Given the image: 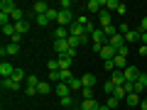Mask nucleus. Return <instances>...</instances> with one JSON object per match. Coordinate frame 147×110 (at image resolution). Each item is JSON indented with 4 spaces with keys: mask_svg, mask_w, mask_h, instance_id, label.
<instances>
[{
    "mask_svg": "<svg viewBox=\"0 0 147 110\" xmlns=\"http://www.w3.org/2000/svg\"><path fill=\"white\" fill-rule=\"evenodd\" d=\"M74 15H71V10H59V20H57V25L59 27H71L74 25Z\"/></svg>",
    "mask_w": 147,
    "mask_h": 110,
    "instance_id": "f257e3e1",
    "label": "nucleus"
},
{
    "mask_svg": "<svg viewBox=\"0 0 147 110\" xmlns=\"http://www.w3.org/2000/svg\"><path fill=\"white\" fill-rule=\"evenodd\" d=\"M98 56L103 59V61H113V59L118 56V49H113L110 44H103V49L98 52Z\"/></svg>",
    "mask_w": 147,
    "mask_h": 110,
    "instance_id": "f03ea898",
    "label": "nucleus"
},
{
    "mask_svg": "<svg viewBox=\"0 0 147 110\" xmlns=\"http://www.w3.org/2000/svg\"><path fill=\"white\" fill-rule=\"evenodd\" d=\"M91 42L93 44H108V37H105V32L100 30V27H96V30L91 32Z\"/></svg>",
    "mask_w": 147,
    "mask_h": 110,
    "instance_id": "7ed1b4c3",
    "label": "nucleus"
},
{
    "mask_svg": "<svg viewBox=\"0 0 147 110\" xmlns=\"http://www.w3.org/2000/svg\"><path fill=\"white\" fill-rule=\"evenodd\" d=\"M123 73H125V83H135V81L140 78V73H142V71H140V68H135V66H127Z\"/></svg>",
    "mask_w": 147,
    "mask_h": 110,
    "instance_id": "20e7f679",
    "label": "nucleus"
},
{
    "mask_svg": "<svg viewBox=\"0 0 147 110\" xmlns=\"http://www.w3.org/2000/svg\"><path fill=\"white\" fill-rule=\"evenodd\" d=\"M108 44H110V47H113V49H118V52H120L123 47H127V44H125V37H123L120 32H118V34H113V37H110V39H108Z\"/></svg>",
    "mask_w": 147,
    "mask_h": 110,
    "instance_id": "39448f33",
    "label": "nucleus"
},
{
    "mask_svg": "<svg viewBox=\"0 0 147 110\" xmlns=\"http://www.w3.org/2000/svg\"><path fill=\"white\" fill-rule=\"evenodd\" d=\"M69 49H71V47H69V42H66V39H54V52H57L59 56H64V54H66Z\"/></svg>",
    "mask_w": 147,
    "mask_h": 110,
    "instance_id": "423d86ee",
    "label": "nucleus"
},
{
    "mask_svg": "<svg viewBox=\"0 0 147 110\" xmlns=\"http://www.w3.org/2000/svg\"><path fill=\"white\" fill-rule=\"evenodd\" d=\"M54 93L59 98H66V95H71V86L69 83H54Z\"/></svg>",
    "mask_w": 147,
    "mask_h": 110,
    "instance_id": "0eeeda50",
    "label": "nucleus"
},
{
    "mask_svg": "<svg viewBox=\"0 0 147 110\" xmlns=\"http://www.w3.org/2000/svg\"><path fill=\"white\" fill-rule=\"evenodd\" d=\"M98 20H100V27H110V25H113V12L100 10L98 12Z\"/></svg>",
    "mask_w": 147,
    "mask_h": 110,
    "instance_id": "6e6552de",
    "label": "nucleus"
},
{
    "mask_svg": "<svg viewBox=\"0 0 147 110\" xmlns=\"http://www.w3.org/2000/svg\"><path fill=\"white\" fill-rule=\"evenodd\" d=\"M12 73H15V66H12V64H7V61L0 64V76H3V78H12Z\"/></svg>",
    "mask_w": 147,
    "mask_h": 110,
    "instance_id": "1a4fd4ad",
    "label": "nucleus"
},
{
    "mask_svg": "<svg viewBox=\"0 0 147 110\" xmlns=\"http://www.w3.org/2000/svg\"><path fill=\"white\" fill-rule=\"evenodd\" d=\"M17 52H20V44H7V47H3V49H0V54H3V56H15V54Z\"/></svg>",
    "mask_w": 147,
    "mask_h": 110,
    "instance_id": "9d476101",
    "label": "nucleus"
},
{
    "mask_svg": "<svg viewBox=\"0 0 147 110\" xmlns=\"http://www.w3.org/2000/svg\"><path fill=\"white\" fill-rule=\"evenodd\" d=\"M47 10H49V5L42 3V0H37L34 5H32V12H34V15H47Z\"/></svg>",
    "mask_w": 147,
    "mask_h": 110,
    "instance_id": "9b49d317",
    "label": "nucleus"
},
{
    "mask_svg": "<svg viewBox=\"0 0 147 110\" xmlns=\"http://www.w3.org/2000/svg\"><path fill=\"white\" fill-rule=\"evenodd\" d=\"M140 42V30H130L125 34V44H137Z\"/></svg>",
    "mask_w": 147,
    "mask_h": 110,
    "instance_id": "f8f14e48",
    "label": "nucleus"
},
{
    "mask_svg": "<svg viewBox=\"0 0 147 110\" xmlns=\"http://www.w3.org/2000/svg\"><path fill=\"white\" fill-rule=\"evenodd\" d=\"M15 3H12V0H3V3H0V12H7V15H12V12H15Z\"/></svg>",
    "mask_w": 147,
    "mask_h": 110,
    "instance_id": "ddd939ff",
    "label": "nucleus"
},
{
    "mask_svg": "<svg viewBox=\"0 0 147 110\" xmlns=\"http://www.w3.org/2000/svg\"><path fill=\"white\" fill-rule=\"evenodd\" d=\"M81 83H84V88H93L96 86V76L93 73H84V76H81Z\"/></svg>",
    "mask_w": 147,
    "mask_h": 110,
    "instance_id": "4468645a",
    "label": "nucleus"
},
{
    "mask_svg": "<svg viewBox=\"0 0 147 110\" xmlns=\"http://www.w3.org/2000/svg\"><path fill=\"white\" fill-rule=\"evenodd\" d=\"M118 7H120V3H118V0H103V10H108V12H118Z\"/></svg>",
    "mask_w": 147,
    "mask_h": 110,
    "instance_id": "2eb2a0df",
    "label": "nucleus"
},
{
    "mask_svg": "<svg viewBox=\"0 0 147 110\" xmlns=\"http://www.w3.org/2000/svg\"><path fill=\"white\" fill-rule=\"evenodd\" d=\"M86 7H88V12H100L103 0H88V3H86Z\"/></svg>",
    "mask_w": 147,
    "mask_h": 110,
    "instance_id": "dca6fc26",
    "label": "nucleus"
},
{
    "mask_svg": "<svg viewBox=\"0 0 147 110\" xmlns=\"http://www.w3.org/2000/svg\"><path fill=\"white\" fill-rule=\"evenodd\" d=\"M69 27H57V30H54V39H69Z\"/></svg>",
    "mask_w": 147,
    "mask_h": 110,
    "instance_id": "f3484780",
    "label": "nucleus"
},
{
    "mask_svg": "<svg viewBox=\"0 0 147 110\" xmlns=\"http://www.w3.org/2000/svg\"><path fill=\"white\" fill-rule=\"evenodd\" d=\"M15 32H17V34H27V32H30V22H27V20L15 22Z\"/></svg>",
    "mask_w": 147,
    "mask_h": 110,
    "instance_id": "a211bd4d",
    "label": "nucleus"
},
{
    "mask_svg": "<svg viewBox=\"0 0 147 110\" xmlns=\"http://www.w3.org/2000/svg\"><path fill=\"white\" fill-rule=\"evenodd\" d=\"M79 108H81V110H98L100 105L96 103L93 98H91V100H81V105H79Z\"/></svg>",
    "mask_w": 147,
    "mask_h": 110,
    "instance_id": "6ab92c4d",
    "label": "nucleus"
},
{
    "mask_svg": "<svg viewBox=\"0 0 147 110\" xmlns=\"http://www.w3.org/2000/svg\"><path fill=\"white\" fill-rule=\"evenodd\" d=\"M110 81H113L115 86H123V83H125V73H123V71H113V76H110Z\"/></svg>",
    "mask_w": 147,
    "mask_h": 110,
    "instance_id": "aec40b11",
    "label": "nucleus"
},
{
    "mask_svg": "<svg viewBox=\"0 0 147 110\" xmlns=\"http://www.w3.org/2000/svg\"><path fill=\"white\" fill-rule=\"evenodd\" d=\"M52 88H54V86L49 83V81H39V86H37V91H39V93H42V95L52 93Z\"/></svg>",
    "mask_w": 147,
    "mask_h": 110,
    "instance_id": "412c9836",
    "label": "nucleus"
},
{
    "mask_svg": "<svg viewBox=\"0 0 147 110\" xmlns=\"http://www.w3.org/2000/svg\"><path fill=\"white\" fill-rule=\"evenodd\" d=\"M3 88H7V91H17V88H20V83H17L15 78H3Z\"/></svg>",
    "mask_w": 147,
    "mask_h": 110,
    "instance_id": "4be33fe9",
    "label": "nucleus"
},
{
    "mask_svg": "<svg viewBox=\"0 0 147 110\" xmlns=\"http://www.w3.org/2000/svg\"><path fill=\"white\" fill-rule=\"evenodd\" d=\"M113 64H115V68H118V71H125V68H127V64H125V56H120V54H118V56L113 59Z\"/></svg>",
    "mask_w": 147,
    "mask_h": 110,
    "instance_id": "5701e85b",
    "label": "nucleus"
},
{
    "mask_svg": "<svg viewBox=\"0 0 147 110\" xmlns=\"http://www.w3.org/2000/svg\"><path fill=\"white\" fill-rule=\"evenodd\" d=\"M12 78H15V81H17V83H20V86H22V81H27V76H25V71H22V68H20V66H15V73H12Z\"/></svg>",
    "mask_w": 147,
    "mask_h": 110,
    "instance_id": "b1692460",
    "label": "nucleus"
},
{
    "mask_svg": "<svg viewBox=\"0 0 147 110\" xmlns=\"http://www.w3.org/2000/svg\"><path fill=\"white\" fill-rule=\"evenodd\" d=\"M125 103H127V105H140V93H127Z\"/></svg>",
    "mask_w": 147,
    "mask_h": 110,
    "instance_id": "393cba45",
    "label": "nucleus"
},
{
    "mask_svg": "<svg viewBox=\"0 0 147 110\" xmlns=\"http://www.w3.org/2000/svg\"><path fill=\"white\" fill-rule=\"evenodd\" d=\"M66 42H69V47H71V49H76V47H81V44H84V39H81V37H69Z\"/></svg>",
    "mask_w": 147,
    "mask_h": 110,
    "instance_id": "a878e982",
    "label": "nucleus"
},
{
    "mask_svg": "<svg viewBox=\"0 0 147 110\" xmlns=\"http://www.w3.org/2000/svg\"><path fill=\"white\" fill-rule=\"evenodd\" d=\"M69 86H71V91H76V88L81 91V88H84V83H81V78H79V76H74V78L69 81Z\"/></svg>",
    "mask_w": 147,
    "mask_h": 110,
    "instance_id": "bb28decb",
    "label": "nucleus"
},
{
    "mask_svg": "<svg viewBox=\"0 0 147 110\" xmlns=\"http://www.w3.org/2000/svg\"><path fill=\"white\" fill-rule=\"evenodd\" d=\"M47 20H49V22H57V20H59V10L49 7V10H47Z\"/></svg>",
    "mask_w": 147,
    "mask_h": 110,
    "instance_id": "cd10ccee",
    "label": "nucleus"
},
{
    "mask_svg": "<svg viewBox=\"0 0 147 110\" xmlns=\"http://www.w3.org/2000/svg\"><path fill=\"white\" fill-rule=\"evenodd\" d=\"M0 25H3V27H7V25H12V17L7 15V12H0Z\"/></svg>",
    "mask_w": 147,
    "mask_h": 110,
    "instance_id": "c85d7f7f",
    "label": "nucleus"
},
{
    "mask_svg": "<svg viewBox=\"0 0 147 110\" xmlns=\"http://www.w3.org/2000/svg\"><path fill=\"white\" fill-rule=\"evenodd\" d=\"M105 105H108V108L113 110V108H118V105H120V100H118L115 95H108V100H105Z\"/></svg>",
    "mask_w": 147,
    "mask_h": 110,
    "instance_id": "c756f323",
    "label": "nucleus"
},
{
    "mask_svg": "<svg viewBox=\"0 0 147 110\" xmlns=\"http://www.w3.org/2000/svg\"><path fill=\"white\" fill-rule=\"evenodd\" d=\"M115 88H118V86L113 83V81H108V83H103V91H105L108 95H113V93H115Z\"/></svg>",
    "mask_w": 147,
    "mask_h": 110,
    "instance_id": "7c9ffc66",
    "label": "nucleus"
},
{
    "mask_svg": "<svg viewBox=\"0 0 147 110\" xmlns=\"http://www.w3.org/2000/svg\"><path fill=\"white\" fill-rule=\"evenodd\" d=\"M71 59H66V56H59V68H71Z\"/></svg>",
    "mask_w": 147,
    "mask_h": 110,
    "instance_id": "2f4dec72",
    "label": "nucleus"
},
{
    "mask_svg": "<svg viewBox=\"0 0 147 110\" xmlns=\"http://www.w3.org/2000/svg\"><path fill=\"white\" fill-rule=\"evenodd\" d=\"M93 98V88H81V100H91Z\"/></svg>",
    "mask_w": 147,
    "mask_h": 110,
    "instance_id": "473e14b6",
    "label": "nucleus"
},
{
    "mask_svg": "<svg viewBox=\"0 0 147 110\" xmlns=\"http://www.w3.org/2000/svg\"><path fill=\"white\" fill-rule=\"evenodd\" d=\"M113 95H115L118 100H125V98H127V93H125V88H123V86H118V88H115V93H113Z\"/></svg>",
    "mask_w": 147,
    "mask_h": 110,
    "instance_id": "72a5a7b5",
    "label": "nucleus"
},
{
    "mask_svg": "<svg viewBox=\"0 0 147 110\" xmlns=\"http://www.w3.org/2000/svg\"><path fill=\"white\" fill-rule=\"evenodd\" d=\"M47 68H49V73H52V71H59V59H52V61H47Z\"/></svg>",
    "mask_w": 147,
    "mask_h": 110,
    "instance_id": "f704fd0d",
    "label": "nucleus"
},
{
    "mask_svg": "<svg viewBox=\"0 0 147 110\" xmlns=\"http://www.w3.org/2000/svg\"><path fill=\"white\" fill-rule=\"evenodd\" d=\"M37 25H39V27H49V20H47V15H37Z\"/></svg>",
    "mask_w": 147,
    "mask_h": 110,
    "instance_id": "c9c22d12",
    "label": "nucleus"
},
{
    "mask_svg": "<svg viewBox=\"0 0 147 110\" xmlns=\"http://www.w3.org/2000/svg\"><path fill=\"white\" fill-rule=\"evenodd\" d=\"M25 83H27V86H34V88H37V86H39V78H37V76H27Z\"/></svg>",
    "mask_w": 147,
    "mask_h": 110,
    "instance_id": "e433bc0d",
    "label": "nucleus"
},
{
    "mask_svg": "<svg viewBox=\"0 0 147 110\" xmlns=\"http://www.w3.org/2000/svg\"><path fill=\"white\" fill-rule=\"evenodd\" d=\"M61 105H64V108H74V98H71V95L61 98Z\"/></svg>",
    "mask_w": 147,
    "mask_h": 110,
    "instance_id": "4c0bfd02",
    "label": "nucleus"
},
{
    "mask_svg": "<svg viewBox=\"0 0 147 110\" xmlns=\"http://www.w3.org/2000/svg\"><path fill=\"white\" fill-rule=\"evenodd\" d=\"M3 34L12 37V34H15V25H7V27H3Z\"/></svg>",
    "mask_w": 147,
    "mask_h": 110,
    "instance_id": "58836bf2",
    "label": "nucleus"
},
{
    "mask_svg": "<svg viewBox=\"0 0 147 110\" xmlns=\"http://www.w3.org/2000/svg\"><path fill=\"white\" fill-rule=\"evenodd\" d=\"M34 93H39L34 86H25V95H34Z\"/></svg>",
    "mask_w": 147,
    "mask_h": 110,
    "instance_id": "ea45409f",
    "label": "nucleus"
},
{
    "mask_svg": "<svg viewBox=\"0 0 147 110\" xmlns=\"http://www.w3.org/2000/svg\"><path fill=\"white\" fill-rule=\"evenodd\" d=\"M10 42H12V44H20V42H22V34H17V32H15V34L10 37Z\"/></svg>",
    "mask_w": 147,
    "mask_h": 110,
    "instance_id": "a19ab883",
    "label": "nucleus"
},
{
    "mask_svg": "<svg viewBox=\"0 0 147 110\" xmlns=\"http://www.w3.org/2000/svg\"><path fill=\"white\" fill-rule=\"evenodd\" d=\"M64 56H66V59H71V61H74V59H76V49H69V52L64 54Z\"/></svg>",
    "mask_w": 147,
    "mask_h": 110,
    "instance_id": "79ce46f5",
    "label": "nucleus"
},
{
    "mask_svg": "<svg viewBox=\"0 0 147 110\" xmlns=\"http://www.w3.org/2000/svg\"><path fill=\"white\" fill-rule=\"evenodd\" d=\"M137 54H140V56H147V47H145V44H140V47H137Z\"/></svg>",
    "mask_w": 147,
    "mask_h": 110,
    "instance_id": "37998d69",
    "label": "nucleus"
},
{
    "mask_svg": "<svg viewBox=\"0 0 147 110\" xmlns=\"http://www.w3.org/2000/svg\"><path fill=\"white\" fill-rule=\"evenodd\" d=\"M140 44H145V47H147V32H140Z\"/></svg>",
    "mask_w": 147,
    "mask_h": 110,
    "instance_id": "c03bdc74",
    "label": "nucleus"
},
{
    "mask_svg": "<svg viewBox=\"0 0 147 110\" xmlns=\"http://www.w3.org/2000/svg\"><path fill=\"white\" fill-rule=\"evenodd\" d=\"M127 12V7H125V3H120V7H118V15H125Z\"/></svg>",
    "mask_w": 147,
    "mask_h": 110,
    "instance_id": "a18cd8bd",
    "label": "nucleus"
},
{
    "mask_svg": "<svg viewBox=\"0 0 147 110\" xmlns=\"http://www.w3.org/2000/svg\"><path fill=\"white\" fill-rule=\"evenodd\" d=\"M140 108H142V110H147V98H145V100H140Z\"/></svg>",
    "mask_w": 147,
    "mask_h": 110,
    "instance_id": "49530a36",
    "label": "nucleus"
},
{
    "mask_svg": "<svg viewBox=\"0 0 147 110\" xmlns=\"http://www.w3.org/2000/svg\"><path fill=\"white\" fill-rule=\"evenodd\" d=\"M98 110H110V108H108V105H100V108H98Z\"/></svg>",
    "mask_w": 147,
    "mask_h": 110,
    "instance_id": "de8ad7c7",
    "label": "nucleus"
},
{
    "mask_svg": "<svg viewBox=\"0 0 147 110\" xmlns=\"http://www.w3.org/2000/svg\"><path fill=\"white\" fill-rule=\"evenodd\" d=\"M71 110H81V108H71Z\"/></svg>",
    "mask_w": 147,
    "mask_h": 110,
    "instance_id": "09e8293b",
    "label": "nucleus"
}]
</instances>
